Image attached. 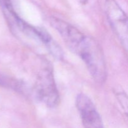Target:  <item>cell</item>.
I'll use <instances>...</instances> for the list:
<instances>
[{"instance_id": "7a4b0ae2", "label": "cell", "mask_w": 128, "mask_h": 128, "mask_svg": "<svg viewBox=\"0 0 128 128\" xmlns=\"http://www.w3.org/2000/svg\"><path fill=\"white\" fill-rule=\"evenodd\" d=\"M39 100L50 108H54L60 102V96L55 83L52 71L46 66L39 74L34 86Z\"/></svg>"}, {"instance_id": "3957f363", "label": "cell", "mask_w": 128, "mask_h": 128, "mask_svg": "<svg viewBox=\"0 0 128 128\" xmlns=\"http://www.w3.org/2000/svg\"><path fill=\"white\" fill-rule=\"evenodd\" d=\"M104 8L111 28L128 50V16L116 0H106Z\"/></svg>"}, {"instance_id": "5b68a950", "label": "cell", "mask_w": 128, "mask_h": 128, "mask_svg": "<svg viewBox=\"0 0 128 128\" xmlns=\"http://www.w3.org/2000/svg\"><path fill=\"white\" fill-rule=\"evenodd\" d=\"M117 98L126 114L128 116V96L124 92H120L118 93Z\"/></svg>"}, {"instance_id": "277c9868", "label": "cell", "mask_w": 128, "mask_h": 128, "mask_svg": "<svg viewBox=\"0 0 128 128\" xmlns=\"http://www.w3.org/2000/svg\"><path fill=\"white\" fill-rule=\"evenodd\" d=\"M76 105L84 128H104L100 114L93 102L84 94H79Z\"/></svg>"}, {"instance_id": "6da1fadb", "label": "cell", "mask_w": 128, "mask_h": 128, "mask_svg": "<svg viewBox=\"0 0 128 128\" xmlns=\"http://www.w3.org/2000/svg\"><path fill=\"white\" fill-rule=\"evenodd\" d=\"M50 22L68 47L83 61L94 80L99 84L103 83L107 69L103 51L98 42L61 19L52 18Z\"/></svg>"}]
</instances>
